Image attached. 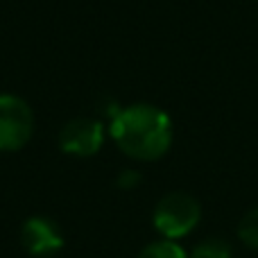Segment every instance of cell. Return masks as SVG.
Segmentation results:
<instances>
[{
  "label": "cell",
  "mask_w": 258,
  "mask_h": 258,
  "mask_svg": "<svg viewBox=\"0 0 258 258\" xmlns=\"http://www.w3.org/2000/svg\"><path fill=\"white\" fill-rule=\"evenodd\" d=\"M109 136L132 161L152 163L163 159L172 147L174 125L161 107L136 102L122 107L109 120Z\"/></svg>",
  "instance_id": "6da1fadb"
},
{
  "label": "cell",
  "mask_w": 258,
  "mask_h": 258,
  "mask_svg": "<svg viewBox=\"0 0 258 258\" xmlns=\"http://www.w3.org/2000/svg\"><path fill=\"white\" fill-rule=\"evenodd\" d=\"M202 220V206L190 192L174 190L163 195L152 211V224L165 240H181L190 236Z\"/></svg>",
  "instance_id": "7a4b0ae2"
},
{
  "label": "cell",
  "mask_w": 258,
  "mask_h": 258,
  "mask_svg": "<svg viewBox=\"0 0 258 258\" xmlns=\"http://www.w3.org/2000/svg\"><path fill=\"white\" fill-rule=\"evenodd\" d=\"M34 134V111L23 98L0 93V152H18Z\"/></svg>",
  "instance_id": "3957f363"
},
{
  "label": "cell",
  "mask_w": 258,
  "mask_h": 258,
  "mask_svg": "<svg viewBox=\"0 0 258 258\" xmlns=\"http://www.w3.org/2000/svg\"><path fill=\"white\" fill-rule=\"evenodd\" d=\"M104 138H107V129H104L102 120L80 116L68 120L61 127V132H59V147H61L63 154L86 159V156H93L102 150Z\"/></svg>",
  "instance_id": "277c9868"
},
{
  "label": "cell",
  "mask_w": 258,
  "mask_h": 258,
  "mask_svg": "<svg viewBox=\"0 0 258 258\" xmlns=\"http://www.w3.org/2000/svg\"><path fill=\"white\" fill-rule=\"evenodd\" d=\"M21 245L34 258H50L63 247V231L48 215H32L21 227Z\"/></svg>",
  "instance_id": "5b68a950"
},
{
  "label": "cell",
  "mask_w": 258,
  "mask_h": 258,
  "mask_svg": "<svg viewBox=\"0 0 258 258\" xmlns=\"http://www.w3.org/2000/svg\"><path fill=\"white\" fill-rule=\"evenodd\" d=\"M136 258H190V256H188V251L183 249L177 240L159 238V240H154V242L143 247Z\"/></svg>",
  "instance_id": "8992f818"
},
{
  "label": "cell",
  "mask_w": 258,
  "mask_h": 258,
  "mask_svg": "<svg viewBox=\"0 0 258 258\" xmlns=\"http://www.w3.org/2000/svg\"><path fill=\"white\" fill-rule=\"evenodd\" d=\"M190 258H233V247L224 238H204L190 249Z\"/></svg>",
  "instance_id": "52a82bcc"
},
{
  "label": "cell",
  "mask_w": 258,
  "mask_h": 258,
  "mask_svg": "<svg viewBox=\"0 0 258 258\" xmlns=\"http://www.w3.org/2000/svg\"><path fill=\"white\" fill-rule=\"evenodd\" d=\"M236 233H238V238H240L242 245L258 251V206L251 209V211H247V213L242 215L240 222H238Z\"/></svg>",
  "instance_id": "ba28073f"
},
{
  "label": "cell",
  "mask_w": 258,
  "mask_h": 258,
  "mask_svg": "<svg viewBox=\"0 0 258 258\" xmlns=\"http://www.w3.org/2000/svg\"><path fill=\"white\" fill-rule=\"evenodd\" d=\"M141 181H143V174L138 172L136 168L122 170V172L116 177V186L120 188V190H134V188L141 186Z\"/></svg>",
  "instance_id": "9c48e42d"
}]
</instances>
